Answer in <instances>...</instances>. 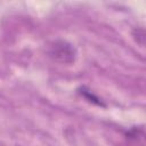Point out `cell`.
<instances>
[{
	"instance_id": "1",
	"label": "cell",
	"mask_w": 146,
	"mask_h": 146,
	"mask_svg": "<svg viewBox=\"0 0 146 146\" xmlns=\"http://www.w3.org/2000/svg\"><path fill=\"white\" fill-rule=\"evenodd\" d=\"M48 56L59 64H73L76 59V49L66 40H55L47 49Z\"/></svg>"
},
{
	"instance_id": "3",
	"label": "cell",
	"mask_w": 146,
	"mask_h": 146,
	"mask_svg": "<svg viewBox=\"0 0 146 146\" xmlns=\"http://www.w3.org/2000/svg\"><path fill=\"white\" fill-rule=\"evenodd\" d=\"M81 94H82L83 96L88 97V99H92L91 102H94V103H96V104H98V105H103V104H102V102H99V99H98L96 96H94L92 94H90V91H86V90H84V88H82Z\"/></svg>"
},
{
	"instance_id": "2",
	"label": "cell",
	"mask_w": 146,
	"mask_h": 146,
	"mask_svg": "<svg viewBox=\"0 0 146 146\" xmlns=\"http://www.w3.org/2000/svg\"><path fill=\"white\" fill-rule=\"evenodd\" d=\"M132 35L136 39V41L140 44L144 46V39H145V33H144V29L143 27H136L132 31Z\"/></svg>"
}]
</instances>
